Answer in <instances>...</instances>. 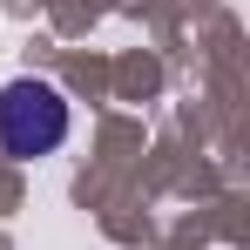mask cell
Returning a JSON list of instances; mask_svg holds the SVG:
<instances>
[{"instance_id":"obj_1","label":"cell","mask_w":250,"mask_h":250,"mask_svg":"<svg viewBox=\"0 0 250 250\" xmlns=\"http://www.w3.org/2000/svg\"><path fill=\"white\" fill-rule=\"evenodd\" d=\"M68 128H75V108H68V95L47 82V75L0 82V156L41 163V156H54L68 142Z\"/></svg>"}]
</instances>
